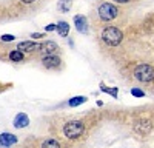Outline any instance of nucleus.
I'll list each match as a JSON object with an SVG mask.
<instances>
[{
  "label": "nucleus",
  "instance_id": "1",
  "mask_svg": "<svg viewBox=\"0 0 154 148\" xmlns=\"http://www.w3.org/2000/svg\"><path fill=\"white\" fill-rule=\"evenodd\" d=\"M102 40L108 46H117L123 40V32L116 26H106L102 31Z\"/></svg>",
  "mask_w": 154,
  "mask_h": 148
},
{
  "label": "nucleus",
  "instance_id": "2",
  "mask_svg": "<svg viewBox=\"0 0 154 148\" xmlns=\"http://www.w3.org/2000/svg\"><path fill=\"white\" fill-rule=\"evenodd\" d=\"M85 133V125L82 120H69L63 125V134L68 139H77Z\"/></svg>",
  "mask_w": 154,
  "mask_h": 148
},
{
  "label": "nucleus",
  "instance_id": "3",
  "mask_svg": "<svg viewBox=\"0 0 154 148\" xmlns=\"http://www.w3.org/2000/svg\"><path fill=\"white\" fill-rule=\"evenodd\" d=\"M134 77L139 82H143V83L152 82L154 80V68L151 65H146V63L137 65L134 68Z\"/></svg>",
  "mask_w": 154,
  "mask_h": 148
},
{
  "label": "nucleus",
  "instance_id": "4",
  "mask_svg": "<svg viewBox=\"0 0 154 148\" xmlns=\"http://www.w3.org/2000/svg\"><path fill=\"white\" fill-rule=\"evenodd\" d=\"M117 14H119V11H117V8H116L112 3L106 2V3H102L99 6V17L103 22H109V20L116 19Z\"/></svg>",
  "mask_w": 154,
  "mask_h": 148
},
{
  "label": "nucleus",
  "instance_id": "5",
  "mask_svg": "<svg viewBox=\"0 0 154 148\" xmlns=\"http://www.w3.org/2000/svg\"><path fill=\"white\" fill-rule=\"evenodd\" d=\"M152 130V123L149 119H139L134 123V131L137 134H148Z\"/></svg>",
  "mask_w": 154,
  "mask_h": 148
},
{
  "label": "nucleus",
  "instance_id": "6",
  "mask_svg": "<svg viewBox=\"0 0 154 148\" xmlns=\"http://www.w3.org/2000/svg\"><path fill=\"white\" fill-rule=\"evenodd\" d=\"M42 63H43V66H46L48 69H56V68L60 66L62 60H60V57L56 56V54H49V56H43Z\"/></svg>",
  "mask_w": 154,
  "mask_h": 148
},
{
  "label": "nucleus",
  "instance_id": "7",
  "mask_svg": "<svg viewBox=\"0 0 154 148\" xmlns=\"http://www.w3.org/2000/svg\"><path fill=\"white\" fill-rule=\"evenodd\" d=\"M57 48H59V46H57L56 42H53V40H46V42L40 43V48H38V51L43 53L45 56H49V54L56 53V51H57Z\"/></svg>",
  "mask_w": 154,
  "mask_h": 148
},
{
  "label": "nucleus",
  "instance_id": "8",
  "mask_svg": "<svg viewBox=\"0 0 154 148\" xmlns=\"http://www.w3.org/2000/svg\"><path fill=\"white\" fill-rule=\"evenodd\" d=\"M38 48H40V45L35 43V42H31V40H25V42H20L17 45V49L22 51V53H32Z\"/></svg>",
  "mask_w": 154,
  "mask_h": 148
},
{
  "label": "nucleus",
  "instance_id": "9",
  "mask_svg": "<svg viewBox=\"0 0 154 148\" xmlns=\"http://www.w3.org/2000/svg\"><path fill=\"white\" fill-rule=\"evenodd\" d=\"M16 143H17V137L14 134H9V133L0 134V146H12Z\"/></svg>",
  "mask_w": 154,
  "mask_h": 148
},
{
  "label": "nucleus",
  "instance_id": "10",
  "mask_svg": "<svg viewBox=\"0 0 154 148\" xmlns=\"http://www.w3.org/2000/svg\"><path fill=\"white\" fill-rule=\"evenodd\" d=\"M74 25H75V28L79 32H83L86 34L88 32V22H86V17L83 16H75L74 17Z\"/></svg>",
  "mask_w": 154,
  "mask_h": 148
},
{
  "label": "nucleus",
  "instance_id": "11",
  "mask_svg": "<svg viewBox=\"0 0 154 148\" xmlns=\"http://www.w3.org/2000/svg\"><path fill=\"white\" fill-rule=\"evenodd\" d=\"M29 125V117L25 114V113H19L16 117H14V127L16 128H25Z\"/></svg>",
  "mask_w": 154,
  "mask_h": 148
},
{
  "label": "nucleus",
  "instance_id": "12",
  "mask_svg": "<svg viewBox=\"0 0 154 148\" xmlns=\"http://www.w3.org/2000/svg\"><path fill=\"white\" fill-rule=\"evenodd\" d=\"M56 31L59 32V35L66 37V35H68V32H69V25H68L66 22H59V23H57V29H56Z\"/></svg>",
  "mask_w": 154,
  "mask_h": 148
},
{
  "label": "nucleus",
  "instance_id": "13",
  "mask_svg": "<svg viewBox=\"0 0 154 148\" xmlns=\"http://www.w3.org/2000/svg\"><path fill=\"white\" fill-rule=\"evenodd\" d=\"M72 6V0H60L59 2V9L62 12H68Z\"/></svg>",
  "mask_w": 154,
  "mask_h": 148
},
{
  "label": "nucleus",
  "instance_id": "14",
  "mask_svg": "<svg viewBox=\"0 0 154 148\" xmlns=\"http://www.w3.org/2000/svg\"><path fill=\"white\" fill-rule=\"evenodd\" d=\"M40 148H60V143L56 139H46V140L42 142Z\"/></svg>",
  "mask_w": 154,
  "mask_h": 148
},
{
  "label": "nucleus",
  "instance_id": "15",
  "mask_svg": "<svg viewBox=\"0 0 154 148\" xmlns=\"http://www.w3.org/2000/svg\"><path fill=\"white\" fill-rule=\"evenodd\" d=\"M9 59L12 62H22L23 60V53L19 51V49H16V51H11L9 53Z\"/></svg>",
  "mask_w": 154,
  "mask_h": 148
},
{
  "label": "nucleus",
  "instance_id": "16",
  "mask_svg": "<svg viewBox=\"0 0 154 148\" xmlns=\"http://www.w3.org/2000/svg\"><path fill=\"white\" fill-rule=\"evenodd\" d=\"M83 102H86V97L79 96V97H72L68 103H69V106H79V105H82Z\"/></svg>",
  "mask_w": 154,
  "mask_h": 148
},
{
  "label": "nucleus",
  "instance_id": "17",
  "mask_svg": "<svg viewBox=\"0 0 154 148\" xmlns=\"http://www.w3.org/2000/svg\"><path fill=\"white\" fill-rule=\"evenodd\" d=\"M131 94L136 96V97H143V96H145V93H143L142 90H139V88H133V90H131Z\"/></svg>",
  "mask_w": 154,
  "mask_h": 148
},
{
  "label": "nucleus",
  "instance_id": "18",
  "mask_svg": "<svg viewBox=\"0 0 154 148\" xmlns=\"http://www.w3.org/2000/svg\"><path fill=\"white\" fill-rule=\"evenodd\" d=\"M2 40L3 42H11V40H14V35H2Z\"/></svg>",
  "mask_w": 154,
  "mask_h": 148
},
{
  "label": "nucleus",
  "instance_id": "19",
  "mask_svg": "<svg viewBox=\"0 0 154 148\" xmlns=\"http://www.w3.org/2000/svg\"><path fill=\"white\" fill-rule=\"evenodd\" d=\"M31 37H32V39H40V37H43V34H40V32H32Z\"/></svg>",
  "mask_w": 154,
  "mask_h": 148
},
{
  "label": "nucleus",
  "instance_id": "20",
  "mask_svg": "<svg viewBox=\"0 0 154 148\" xmlns=\"http://www.w3.org/2000/svg\"><path fill=\"white\" fill-rule=\"evenodd\" d=\"M54 29H57V25H48L46 26V31H54Z\"/></svg>",
  "mask_w": 154,
  "mask_h": 148
},
{
  "label": "nucleus",
  "instance_id": "21",
  "mask_svg": "<svg viewBox=\"0 0 154 148\" xmlns=\"http://www.w3.org/2000/svg\"><path fill=\"white\" fill-rule=\"evenodd\" d=\"M114 2H117V3H128L130 0H114Z\"/></svg>",
  "mask_w": 154,
  "mask_h": 148
},
{
  "label": "nucleus",
  "instance_id": "22",
  "mask_svg": "<svg viewBox=\"0 0 154 148\" xmlns=\"http://www.w3.org/2000/svg\"><path fill=\"white\" fill-rule=\"evenodd\" d=\"M23 3H26V5H29V3H32V2H35V0H22Z\"/></svg>",
  "mask_w": 154,
  "mask_h": 148
}]
</instances>
